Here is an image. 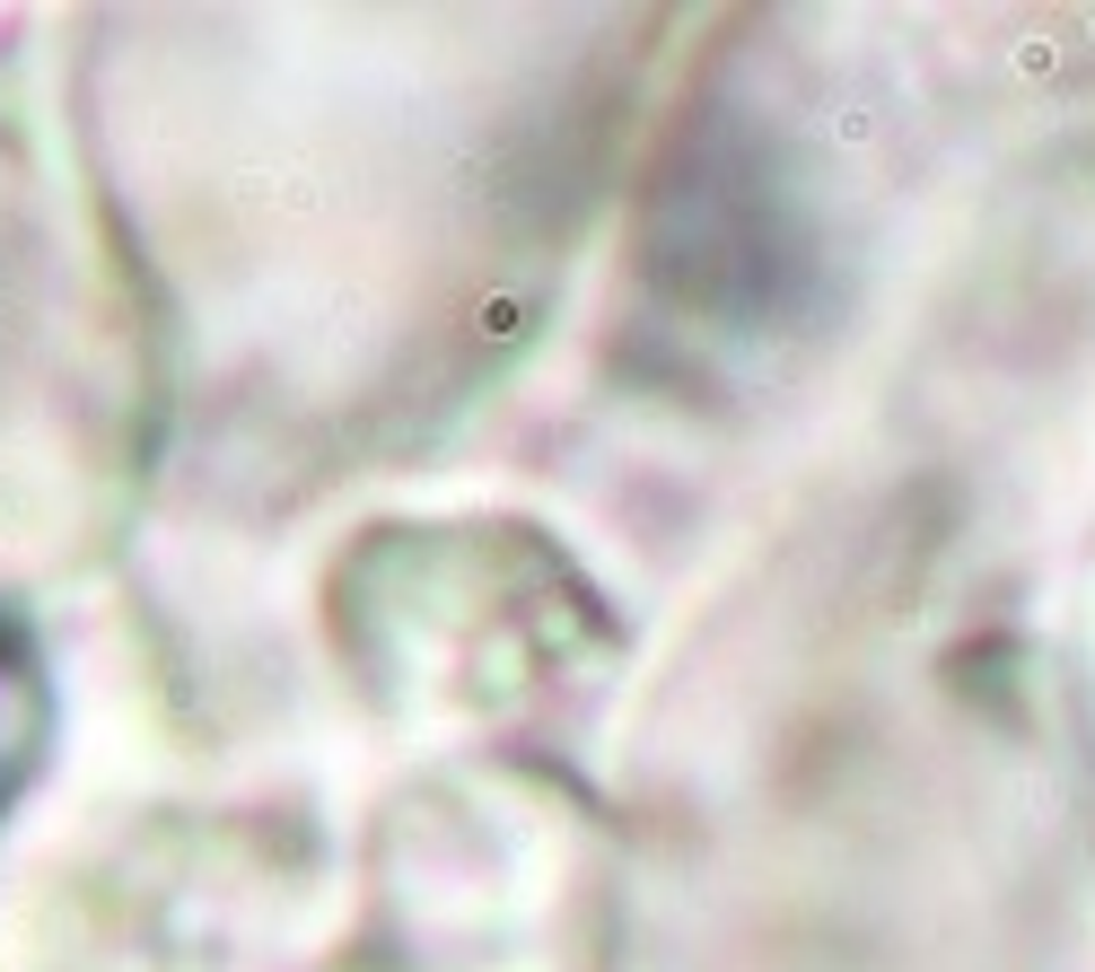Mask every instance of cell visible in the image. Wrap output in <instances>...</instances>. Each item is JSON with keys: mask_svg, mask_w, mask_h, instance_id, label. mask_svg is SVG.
<instances>
[{"mask_svg": "<svg viewBox=\"0 0 1095 972\" xmlns=\"http://www.w3.org/2000/svg\"><path fill=\"white\" fill-rule=\"evenodd\" d=\"M53 666H44V640L35 622L0 596V824L18 815V797L35 789L44 753H53Z\"/></svg>", "mask_w": 1095, "mask_h": 972, "instance_id": "obj_1", "label": "cell"}]
</instances>
